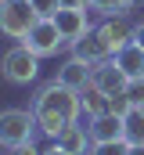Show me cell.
I'll return each instance as SVG.
<instances>
[{"label":"cell","mask_w":144,"mask_h":155,"mask_svg":"<svg viewBox=\"0 0 144 155\" xmlns=\"http://www.w3.org/2000/svg\"><path fill=\"white\" fill-rule=\"evenodd\" d=\"M36 123H40V130L54 141L69 123H76V116L83 112V101H79V90H72V87H65V83H47L40 94H36Z\"/></svg>","instance_id":"6da1fadb"},{"label":"cell","mask_w":144,"mask_h":155,"mask_svg":"<svg viewBox=\"0 0 144 155\" xmlns=\"http://www.w3.org/2000/svg\"><path fill=\"white\" fill-rule=\"evenodd\" d=\"M40 15L33 11L29 0H0V33L11 40H25L33 33Z\"/></svg>","instance_id":"7a4b0ae2"},{"label":"cell","mask_w":144,"mask_h":155,"mask_svg":"<svg viewBox=\"0 0 144 155\" xmlns=\"http://www.w3.org/2000/svg\"><path fill=\"white\" fill-rule=\"evenodd\" d=\"M0 72L7 83H15V87H29L40 72V54H33L25 43H18V47H11L4 58H0Z\"/></svg>","instance_id":"3957f363"},{"label":"cell","mask_w":144,"mask_h":155,"mask_svg":"<svg viewBox=\"0 0 144 155\" xmlns=\"http://www.w3.org/2000/svg\"><path fill=\"white\" fill-rule=\"evenodd\" d=\"M36 130H40V123H36V112H29V108H7V112H0V141L7 148L29 144Z\"/></svg>","instance_id":"277c9868"},{"label":"cell","mask_w":144,"mask_h":155,"mask_svg":"<svg viewBox=\"0 0 144 155\" xmlns=\"http://www.w3.org/2000/svg\"><path fill=\"white\" fill-rule=\"evenodd\" d=\"M33 54H40V58H51V54H58L61 47H65V36H61V29L54 25V18H40L33 25V33L22 40Z\"/></svg>","instance_id":"5b68a950"},{"label":"cell","mask_w":144,"mask_h":155,"mask_svg":"<svg viewBox=\"0 0 144 155\" xmlns=\"http://www.w3.org/2000/svg\"><path fill=\"white\" fill-rule=\"evenodd\" d=\"M97 36H101V43H105V51L115 58L126 43H133V25L123 18V15H105V22L94 29Z\"/></svg>","instance_id":"8992f818"},{"label":"cell","mask_w":144,"mask_h":155,"mask_svg":"<svg viewBox=\"0 0 144 155\" xmlns=\"http://www.w3.org/2000/svg\"><path fill=\"white\" fill-rule=\"evenodd\" d=\"M54 25L61 29L65 43H76V40H83L87 33H90V25H87V7L61 4V7H58V15H54Z\"/></svg>","instance_id":"52a82bcc"},{"label":"cell","mask_w":144,"mask_h":155,"mask_svg":"<svg viewBox=\"0 0 144 155\" xmlns=\"http://www.w3.org/2000/svg\"><path fill=\"white\" fill-rule=\"evenodd\" d=\"M90 83H94L97 90H105L108 97H112V94H123L130 79H126V72L115 65V58H105V61H97V65H94V72H90Z\"/></svg>","instance_id":"ba28073f"},{"label":"cell","mask_w":144,"mask_h":155,"mask_svg":"<svg viewBox=\"0 0 144 155\" xmlns=\"http://www.w3.org/2000/svg\"><path fill=\"white\" fill-rule=\"evenodd\" d=\"M90 141L94 144H108V141H126V123L123 116H115V112H105V116L90 119Z\"/></svg>","instance_id":"9c48e42d"},{"label":"cell","mask_w":144,"mask_h":155,"mask_svg":"<svg viewBox=\"0 0 144 155\" xmlns=\"http://www.w3.org/2000/svg\"><path fill=\"white\" fill-rule=\"evenodd\" d=\"M90 72H94V65H87V61H79V58H69L61 69H58V83H65L72 90H87L90 87Z\"/></svg>","instance_id":"30bf717a"},{"label":"cell","mask_w":144,"mask_h":155,"mask_svg":"<svg viewBox=\"0 0 144 155\" xmlns=\"http://www.w3.org/2000/svg\"><path fill=\"white\" fill-rule=\"evenodd\" d=\"M72 58H79V61H87V65H97V61H105V58H112L105 51V43H101V36L90 29L83 40H76L72 43Z\"/></svg>","instance_id":"8fae6325"},{"label":"cell","mask_w":144,"mask_h":155,"mask_svg":"<svg viewBox=\"0 0 144 155\" xmlns=\"http://www.w3.org/2000/svg\"><path fill=\"white\" fill-rule=\"evenodd\" d=\"M87 141H90V130H87V126H79V123H69V126L54 137V144H58V148H65L69 155H87Z\"/></svg>","instance_id":"7c38bea8"},{"label":"cell","mask_w":144,"mask_h":155,"mask_svg":"<svg viewBox=\"0 0 144 155\" xmlns=\"http://www.w3.org/2000/svg\"><path fill=\"white\" fill-rule=\"evenodd\" d=\"M115 65L126 72V79H144V47L126 43V47L115 54Z\"/></svg>","instance_id":"4fadbf2b"},{"label":"cell","mask_w":144,"mask_h":155,"mask_svg":"<svg viewBox=\"0 0 144 155\" xmlns=\"http://www.w3.org/2000/svg\"><path fill=\"white\" fill-rule=\"evenodd\" d=\"M79 101H83V112H87L90 119H97V116H105V112H108V94H105V90H97L94 83L79 94Z\"/></svg>","instance_id":"5bb4252c"},{"label":"cell","mask_w":144,"mask_h":155,"mask_svg":"<svg viewBox=\"0 0 144 155\" xmlns=\"http://www.w3.org/2000/svg\"><path fill=\"white\" fill-rule=\"evenodd\" d=\"M123 123H126V144H144V108H130Z\"/></svg>","instance_id":"9a60e30c"},{"label":"cell","mask_w":144,"mask_h":155,"mask_svg":"<svg viewBox=\"0 0 144 155\" xmlns=\"http://www.w3.org/2000/svg\"><path fill=\"white\" fill-rule=\"evenodd\" d=\"M90 155H130V144L126 141H108V144H94Z\"/></svg>","instance_id":"2e32d148"},{"label":"cell","mask_w":144,"mask_h":155,"mask_svg":"<svg viewBox=\"0 0 144 155\" xmlns=\"http://www.w3.org/2000/svg\"><path fill=\"white\" fill-rule=\"evenodd\" d=\"M29 4H33V11L40 15V18H54V15H58V7H61L65 0H29Z\"/></svg>","instance_id":"e0dca14e"},{"label":"cell","mask_w":144,"mask_h":155,"mask_svg":"<svg viewBox=\"0 0 144 155\" xmlns=\"http://www.w3.org/2000/svg\"><path fill=\"white\" fill-rule=\"evenodd\" d=\"M126 97L133 108H144V79H130L126 83Z\"/></svg>","instance_id":"ac0fdd59"},{"label":"cell","mask_w":144,"mask_h":155,"mask_svg":"<svg viewBox=\"0 0 144 155\" xmlns=\"http://www.w3.org/2000/svg\"><path fill=\"white\" fill-rule=\"evenodd\" d=\"M130 108H133V105H130L126 90H123V94H112V97H108V112H115V116H126Z\"/></svg>","instance_id":"d6986e66"},{"label":"cell","mask_w":144,"mask_h":155,"mask_svg":"<svg viewBox=\"0 0 144 155\" xmlns=\"http://www.w3.org/2000/svg\"><path fill=\"white\" fill-rule=\"evenodd\" d=\"M90 7H94V11H101V15H115V11H123V7H126V0H90Z\"/></svg>","instance_id":"ffe728a7"},{"label":"cell","mask_w":144,"mask_h":155,"mask_svg":"<svg viewBox=\"0 0 144 155\" xmlns=\"http://www.w3.org/2000/svg\"><path fill=\"white\" fill-rule=\"evenodd\" d=\"M133 43L144 47V22H141V25H133Z\"/></svg>","instance_id":"44dd1931"},{"label":"cell","mask_w":144,"mask_h":155,"mask_svg":"<svg viewBox=\"0 0 144 155\" xmlns=\"http://www.w3.org/2000/svg\"><path fill=\"white\" fill-rule=\"evenodd\" d=\"M43 155H69V152H65V148H58V144H54V148H47V152H43Z\"/></svg>","instance_id":"7402d4cb"},{"label":"cell","mask_w":144,"mask_h":155,"mask_svg":"<svg viewBox=\"0 0 144 155\" xmlns=\"http://www.w3.org/2000/svg\"><path fill=\"white\" fill-rule=\"evenodd\" d=\"M65 4H72V7H90V0H65Z\"/></svg>","instance_id":"603a6c76"},{"label":"cell","mask_w":144,"mask_h":155,"mask_svg":"<svg viewBox=\"0 0 144 155\" xmlns=\"http://www.w3.org/2000/svg\"><path fill=\"white\" fill-rule=\"evenodd\" d=\"M130 155H144V144H130Z\"/></svg>","instance_id":"cb8c5ba5"},{"label":"cell","mask_w":144,"mask_h":155,"mask_svg":"<svg viewBox=\"0 0 144 155\" xmlns=\"http://www.w3.org/2000/svg\"><path fill=\"white\" fill-rule=\"evenodd\" d=\"M0 148H7V144H4V141H0Z\"/></svg>","instance_id":"d4e9b609"}]
</instances>
